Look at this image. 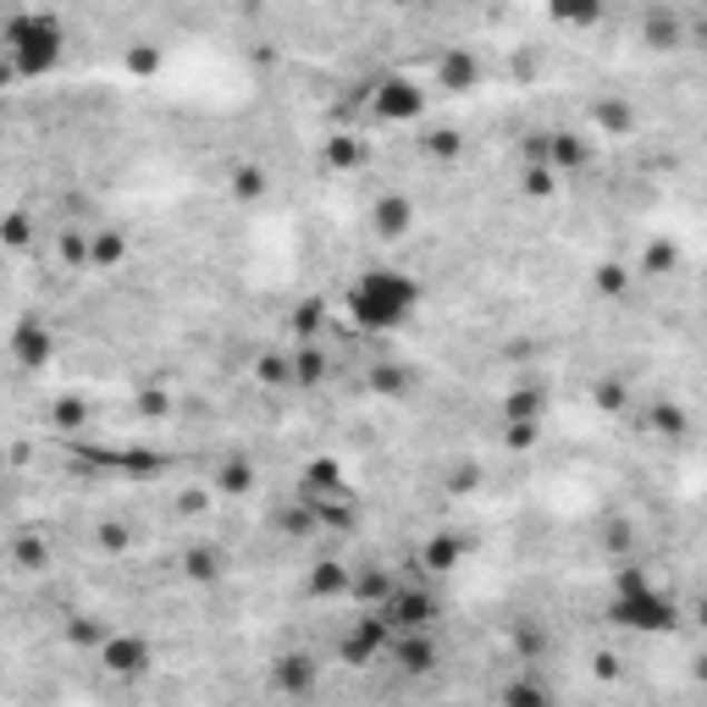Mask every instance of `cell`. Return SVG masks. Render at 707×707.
Returning <instances> with one entry per match:
<instances>
[{"label": "cell", "instance_id": "cell-1", "mask_svg": "<svg viewBox=\"0 0 707 707\" xmlns=\"http://www.w3.org/2000/svg\"><path fill=\"white\" fill-rule=\"evenodd\" d=\"M343 304H348V321H354L360 332L387 337V332H399V326L421 310V283H415L410 272H399V266H371V272H360V277L348 283Z\"/></svg>", "mask_w": 707, "mask_h": 707}, {"label": "cell", "instance_id": "cell-2", "mask_svg": "<svg viewBox=\"0 0 707 707\" xmlns=\"http://www.w3.org/2000/svg\"><path fill=\"white\" fill-rule=\"evenodd\" d=\"M608 613H613V625L641 630V636H658V630H675V625H680L675 597H669L641 564H625L613 575V602H608Z\"/></svg>", "mask_w": 707, "mask_h": 707}, {"label": "cell", "instance_id": "cell-3", "mask_svg": "<svg viewBox=\"0 0 707 707\" xmlns=\"http://www.w3.org/2000/svg\"><path fill=\"white\" fill-rule=\"evenodd\" d=\"M61 56V28L45 11H22L6 22V72L11 78H45Z\"/></svg>", "mask_w": 707, "mask_h": 707}, {"label": "cell", "instance_id": "cell-4", "mask_svg": "<svg viewBox=\"0 0 707 707\" xmlns=\"http://www.w3.org/2000/svg\"><path fill=\"white\" fill-rule=\"evenodd\" d=\"M393 636H410V630H431L436 625V591L425 586V575L421 580H393V591L371 608Z\"/></svg>", "mask_w": 707, "mask_h": 707}, {"label": "cell", "instance_id": "cell-5", "mask_svg": "<svg viewBox=\"0 0 707 707\" xmlns=\"http://www.w3.org/2000/svg\"><path fill=\"white\" fill-rule=\"evenodd\" d=\"M371 111H376V122H421L425 117V89L415 78H382L376 89H371Z\"/></svg>", "mask_w": 707, "mask_h": 707}, {"label": "cell", "instance_id": "cell-6", "mask_svg": "<svg viewBox=\"0 0 707 707\" xmlns=\"http://www.w3.org/2000/svg\"><path fill=\"white\" fill-rule=\"evenodd\" d=\"M100 664L117 680H144L149 675V641L144 636H111V641H100Z\"/></svg>", "mask_w": 707, "mask_h": 707}, {"label": "cell", "instance_id": "cell-7", "mask_svg": "<svg viewBox=\"0 0 707 707\" xmlns=\"http://www.w3.org/2000/svg\"><path fill=\"white\" fill-rule=\"evenodd\" d=\"M387 658L404 669V675H431L436 664H442V647H436V636L431 630H410V636H393V647H387Z\"/></svg>", "mask_w": 707, "mask_h": 707}, {"label": "cell", "instance_id": "cell-8", "mask_svg": "<svg viewBox=\"0 0 707 707\" xmlns=\"http://www.w3.org/2000/svg\"><path fill=\"white\" fill-rule=\"evenodd\" d=\"M272 686H277L283 697H310V691H315V664H310L304 652H283V658L272 664Z\"/></svg>", "mask_w": 707, "mask_h": 707}, {"label": "cell", "instance_id": "cell-9", "mask_svg": "<svg viewBox=\"0 0 707 707\" xmlns=\"http://www.w3.org/2000/svg\"><path fill=\"white\" fill-rule=\"evenodd\" d=\"M459 559H464V542H459L453 531H431L425 548H421V575L425 580H431V575H453Z\"/></svg>", "mask_w": 707, "mask_h": 707}, {"label": "cell", "instance_id": "cell-10", "mask_svg": "<svg viewBox=\"0 0 707 707\" xmlns=\"http://www.w3.org/2000/svg\"><path fill=\"white\" fill-rule=\"evenodd\" d=\"M641 33H647V45L675 50V45L691 39V17H686V11H647V17H641Z\"/></svg>", "mask_w": 707, "mask_h": 707}, {"label": "cell", "instance_id": "cell-11", "mask_svg": "<svg viewBox=\"0 0 707 707\" xmlns=\"http://www.w3.org/2000/svg\"><path fill=\"white\" fill-rule=\"evenodd\" d=\"M475 78H481V67H475V56L470 50H442L436 56V84L442 89H453V95H464V89H475Z\"/></svg>", "mask_w": 707, "mask_h": 707}, {"label": "cell", "instance_id": "cell-12", "mask_svg": "<svg viewBox=\"0 0 707 707\" xmlns=\"http://www.w3.org/2000/svg\"><path fill=\"white\" fill-rule=\"evenodd\" d=\"M371 222H376V233H382V238H399V233H410L415 205H410L404 194H382V199H376V210H371Z\"/></svg>", "mask_w": 707, "mask_h": 707}, {"label": "cell", "instance_id": "cell-13", "mask_svg": "<svg viewBox=\"0 0 707 707\" xmlns=\"http://www.w3.org/2000/svg\"><path fill=\"white\" fill-rule=\"evenodd\" d=\"M498 703H503V707H553V691H548V686L526 669V675H514V680L498 691Z\"/></svg>", "mask_w": 707, "mask_h": 707}, {"label": "cell", "instance_id": "cell-14", "mask_svg": "<svg viewBox=\"0 0 707 707\" xmlns=\"http://www.w3.org/2000/svg\"><path fill=\"white\" fill-rule=\"evenodd\" d=\"M122 255H128V238H122L117 227H100V233H89V266L111 272V266H122Z\"/></svg>", "mask_w": 707, "mask_h": 707}, {"label": "cell", "instance_id": "cell-15", "mask_svg": "<svg viewBox=\"0 0 707 707\" xmlns=\"http://www.w3.org/2000/svg\"><path fill=\"white\" fill-rule=\"evenodd\" d=\"M11 354H17L22 365H39V360L50 354V332H45L39 321H22V326H17V337H11Z\"/></svg>", "mask_w": 707, "mask_h": 707}, {"label": "cell", "instance_id": "cell-16", "mask_svg": "<svg viewBox=\"0 0 707 707\" xmlns=\"http://www.w3.org/2000/svg\"><path fill=\"white\" fill-rule=\"evenodd\" d=\"M287 360H293V382H310V387L326 382V348L321 343H298Z\"/></svg>", "mask_w": 707, "mask_h": 707}, {"label": "cell", "instance_id": "cell-17", "mask_svg": "<svg viewBox=\"0 0 707 707\" xmlns=\"http://www.w3.org/2000/svg\"><path fill=\"white\" fill-rule=\"evenodd\" d=\"M216 487H222V492H233V498H238V492H249V487H255V464H249V459H227V464L216 470Z\"/></svg>", "mask_w": 707, "mask_h": 707}, {"label": "cell", "instance_id": "cell-18", "mask_svg": "<svg viewBox=\"0 0 707 707\" xmlns=\"http://www.w3.org/2000/svg\"><path fill=\"white\" fill-rule=\"evenodd\" d=\"M503 415H509V421H542V393H537V387H520V393H509Z\"/></svg>", "mask_w": 707, "mask_h": 707}, {"label": "cell", "instance_id": "cell-19", "mask_svg": "<svg viewBox=\"0 0 707 707\" xmlns=\"http://www.w3.org/2000/svg\"><path fill=\"white\" fill-rule=\"evenodd\" d=\"M222 564H227V559H222L216 548H194L183 569H188V580H216V575H222Z\"/></svg>", "mask_w": 707, "mask_h": 707}, {"label": "cell", "instance_id": "cell-20", "mask_svg": "<svg viewBox=\"0 0 707 707\" xmlns=\"http://www.w3.org/2000/svg\"><path fill=\"white\" fill-rule=\"evenodd\" d=\"M348 580H354V575H343L337 564H321L315 580H310V591H315V597H332V591H348Z\"/></svg>", "mask_w": 707, "mask_h": 707}, {"label": "cell", "instance_id": "cell-21", "mask_svg": "<svg viewBox=\"0 0 707 707\" xmlns=\"http://www.w3.org/2000/svg\"><path fill=\"white\" fill-rule=\"evenodd\" d=\"M675 261H680V249L664 238V244H647V255H641V272H652V277H658V272H669Z\"/></svg>", "mask_w": 707, "mask_h": 707}, {"label": "cell", "instance_id": "cell-22", "mask_svg": "<svg viewBox=\"0 0 707 707\" xmlns=\"http://www.w3.org/2000/svg\"><path fill=\"white\" fill-rule=\"evenodd\" d=\"M503 436H509L503 448H514V453H526V448H531V442L542 436V421H509V431H503Z\"/></svg>", "mask_w": 707, "mask_h": 707}, {"label": "cell", "instance_id": "cell-23", "mask_svg": "<svg viewBox=\"0 0 707 707\" xmlns=\"http://www.w3.org/2000/svg\"><path fill=\"white\" fill-rule=\"evenodd\" d=\"M332 160H337V166H360V160H365V144L354 139V134H337V139H332Z\"/></svg>", "mask_w": 707, "mask_h": 707}, {"label": "cell", "instance_id": "cell-24", "mask_svg": "<svg viewBox=\"0 0 707 707\" xmlns=\"http://www.w3.org/2000/svg\"><path fill=\"white\" fill-rule=\"evenodd\" d=\"M233 194H238V199H261V194H266V177H261L255 166H244V171L233 177Z\"/></svg>", "mask_w": 707, "mask_h": 707}, {"label": "cell", "instance_id": "cell-25", "mask_svg": "<svg viewBox=\"0 0 707 707\" xmlns=\"http://www.w3.org/2000/svg\"><path fill=\"white\" fill-rule=\"evenodd\" d=\"M652 425L669 431V436H680V431H686V415H680L675 404H652Z\"/></svg>", "mask_w": 707, "mask_h": 707}, {"label": "cell", "instance_id": "cell-26", "mask_svg": "<svg viewBox=\"0 0 707 707\" xmlns=\"http://www.w3.org/2000/svg\"><path fill=\"white\" fill-rule=\"evenodd\" d=\"M376 387H382V393H404V387H410V376H404L399 365H382V371H376Z\"/></svg>", "mask_w": 707, "mask_h": 707}, {"label": "cell", "instance_id": "cell-27", "mask_svg": "<svg viewBox=\"0 0 707 707\" xmlns=\"http://www.w3.org/2000/svg\"><path fill=\"white\" fill-rule=\"evenodd\" d=\"M425 149H431V155H442V160H453V155H459V134H448V128H442V134H431V139H425Z\"/></svg>", "mask_w": 707, "mask_h": 707}, {"label": "cell", "instance_id": "cell-28", "mask_svg": "<svg viewBox=\"0 0 707 707\" xmlns=\"http://www.w3.org/2000/svg\"><path fill=\"white\" fill-rule=\"evenodd\" d=\"M128 67L134 72H155V50H128Z\"/></svg>", "mask_w": 707, "mask_h": 707}, {"label": "cell", "instance_id": "cell-29", "mask_svg": "<svg viewBox=\"0 0 707 707\" xmlns=\"http://www.w3.org/2000/svg\"><path fill=\"white\" fill-rule=\"evenodd\" d=\"M691 45H703V50H707V11L691 17Z\"/></svg>", "mask_w": 707, "mask_h": 707}, {"label": "cell", "instance_id": "cell-30", "mask_svg": "<svg viewBox=\"0 0 707 707\" xmlns=\"http://www.w3.org/2000/svg\"><path fill=\"white\" fill-rule=\"evenodd\" d=\"M697 619H703V625H707V597H703V602H697Z\"/></svg>", "mask_w": 707, "mask_h": 707}, {"label": "cell", "instance_id": "cell-31", "mask_svg": "<svg viewBox=\"0 0 707 707\" xmlns=\"http://www.w3.org/2000/svg\"><path fill=\"white\" fill-rule=\"evenodd\" d=\"M697 675H703V680H707V658H703V669H697Z\"/></svg>", "mask_w": 707, "mask_h": 707}]
</instances>
